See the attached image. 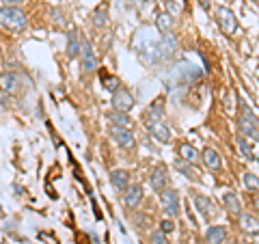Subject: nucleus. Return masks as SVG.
Listing matches in <instances>:
<instances>
[{
    "instance_id": "nucleus-25",
    "label": "nucleus",
    "mask_w": 259,
    "mask_h": 244,
    "mask_svg": "<svg viewBox=\"0 0 259 244\" xmlns=\"http://www.w3.org/2000/svg\"><path fill=\"white\" fill-rule=\"evenodd\" d=\"M244 186L253 192V194H259V177L253 175V173H244Z\"/></svg>"
},
{
    "instance_id": "nucleus-34",
    "label": "nucleus",
    "mask_w": 259,
    "mask_h": 244,
    "mask_svg": "<svg viewBox=\"0 0 259 244\" xmlns=\"http://www.w3.org/2000/svg\"><path fill=\"white\" fill-rule=\"evenodd\" d=\"M0 218H5V210H3V206H0Z\"/></svg>"
},
{
    "instance_id": "nucleus-7",
    "label": "nucleus",
    "mask_w": 259,
    "mask_h": 244,
    "mask_svg": "<svg viewBox=\"0 0 259 244\" xmlns=\"http://www.w3.org/2000/svg\"><path fill=\"white\" fill-rule=\"evenodd\" d=\"M149 130V134L156 138L160 143H171V128L166 126L164 119H158V121H149V124H145Z\"/></svg>"
},
{
    "instance_id": "nucleus-13",
    "label": "nucleus",
    "mask_w": 259,
    "mask_h": 244,
    "mask_svg": "<svg viewBox=\"0 0 259 244\" xmlns=\"http://www.w3.org/2000/svg\"><path fill=\"white\" fill-rule=\"evenodd\" d=\"M80 65H82L84 71H95L97 69V54L93 52V48L89 42L84 44V50H82V54H80Z\"/></svg>"
},
{
    "instance_id": "nucleus-18",
    "label": "nucleus",
    "mask_w": 259,
    "mask_h": 244,
    "mask_svg": "<svg viewBox=\"0 0 259 244\" xmlns=\"http://www.w3.org/2000/svg\"><path fill=\"white\" fill-rule=\"evenodd\" d=\"M110 184L115 186L117 190H125L130 186V173H127V171H123V169H115L110 173Z\"/></svg>"
},
{
    "instance_id": "nucleus-11",
    "label": "nucleus",
    "mask_w": 259,
    "mask_h": 244,
    "mask_svg": "<svg viewBox=\"0 0 259 244\" xmlns=\"http://www.w3.org/2000/svg\"><path fill=\"white\" fill-rule=\"evenodd\" d=\"M192 203H194V208L201 212V216H205V218H212L214 216V203L209 201L205 194L192 192Z\"/></svg>"
},
{
    "instance_id": "nucleus-10",
    "label": "nucleus",
    "mask_w": 259,
    "mask_h": 244,
    "mask_svg": "<svg viewBox=\"0 0 259 244\" xmlns=\"http://www.w3.org/2000/svg\"><path fill=\"white\" fill-rule=\"evenodd\" d=\"M201 162L209 169V171H221L223 169V158L214 147H205L201 151Z\"/></svg>"
},
{
    "instance_id": "nucleus-23",
    "label": "nucleus",
    "mask_w": 259,
    "mask_h": 244,
    "mask_svg": "<svg viewBox=\"0 0 259 244\" xmlns=\"http://www.w3.org/2000/svg\"><path fill=\"white\" fill-rule=\"evenodd\" d=\"M156 24H158V30L162 32V35H168V32L173 30V26H175V20H173L171 13H160Z\"/></svg>"
},
{
    "instance_id": "nucleus-28",
    "label": "nucleus",
    "mask_w": 259,
    "mask_h": 244,
    "mask_svg": "<svg viewBox=\"0 0 259 244\" xmlns=\"http://www.w3.org/2000/svg\"><path fill=\"white\" fill-rule=\"evenodd\" d=\"M151 244H168L166 238H164V233L162 231H153L151 233Z\"/></svg>"
},
{
    "instance_id": "nucleus-32",
    "label": "nucleus",
    "mask_w": 259,
    "mask_h": 244,
    "mask_svg": "<svg viewBox=\"0 0 259 244\" xmlns=\"http://www.w3.org/2000/svg\"><path fill=\"white\" fill-rule=\"evenodd\" d=\"M199 5L203 7L205 11H209V7H212V0H199Z\"/></svg>"
},
{
    "instance_id": "nucleus-15",
    "label": "nucleus",
    "mask_w": 259,
    "mask_h": 244,
    "mask_svg": "<svg viewBox=\"0 0 259 244\" xmlns=\"http://www.w3.org/2000/svg\"><path fill=\"white\" fill-rule=\"evenodd\" d=\"M84 39L78 35V32L74 30V32H69V42H67V54L71 56V59H76V56H80L82 54V50H84Z\"/></svg>"
},
{
    "instance_id": "nucleus-27",
    "label": "nucleus",
    "mask_w": 259,
    "mask_h": 244,
    "mask_svg": "<svg viewBox=\"0 0 259 244\" xmlns=\"http://www.w3.org/2000/svg\"><path fill=\"white\" fill-rule=\"evenodd\" d=\"M238 147H240V151L244 153L246 158H253V147H250V143H248V138L246 136H238Z\"/></svg>"
},
{
    "instance_id": "nucleus-22",
    "label": "nucleus",
    "mask_w": 259,
    "mask_h": 244,
    "mask_svg": "<svg viewBox=\"0 0 259 244\" xmlns=\"http://www.w3.org/2000/svg\"><path fill=\"white\" fill-rule=\"evenodd\" d=\"M108 119L112 121L115 128H130V124H132V119H130L127 112H119V110H110Z\"/></svg>"
},
{
    "instance_id": "nucleus-14",
    "label": "nucleus",
    "mask_w": 259,
    "mask_h": 244,
    "mask_svg": "<svg viewBox=\"0 0 259 244\" xmlns=\"http://www.w3.org/2000/svg\"><path fill=\"white\" fill-rule=\"evenodd\" d=\"M223 206H225V210L229 212L231 216H240L242 214V203H240V197L236 192H225L223 194Z\"/></svg>"
},
{
    "instance_id": "nucleus-3",
    "label": "nucleus",
    "mask_w": 259,
    "mask_h": 244,
    "mask_svg": "<svg viewBox=\"0 0 259 244\" xmlns=\"http://www.w3.org/2000/svg\"><path fill=\"white\" fill-rule=\"evenodd\" d=\"M216 20H218V26L225 35H233V32L238 30V18L236 13L231 9H227V7H216Z\"/></svg>"
},
{
    "instance_id": "nucleus-8",
    "label": "nucleus",
    "mask_w": 259,
    "mask_h": 244,
    "mask_svg": "<svg viewBox=\"0 0 259 244\" xmlns=\"http://www.w3.org/2000/svg\"><path fill=\"white\" fill-rule=\"evenodd\" d=\"M141 199H143V186L141 184H130L127 188L123 190V206L127 210H132V208L139 206Z\"/></svg>"
},
{
    "instance_id": "nucleus-1",
    "label": "nucleus",
    "mask_w": 259,
    "mask_h": 244,
    "mask_svg": "<svg viewBox=\"0 0 259 244\" xmlns=\"http://www.w3.org/2000/svg\"><path fill=\"white\" fill-rule=\"evenodd\" d=\"M238 130L242 136L250 138V141H257L259 138V119L253 115L244 102H240V117H238Z\"/></svg>"
},
{
    "instance_id": "nucleus-26",
    "label": "nucleus",
    "mask_w": 259,
    "mask_h": 244,
    "mask_svg": "<svg viewBox=\"0 0 259 244\" xmlns=\"http://www.w3.org/2000/svg\"><path fill=\"white\" fill-rule=\"evenodd\" d=\"M102 83H104V89H106V91H110V93H115L117 89H121L119 78H115V76H104Z\"/></svg>"
},
{
    "instance_id": "nucleus-6",
    "label": "nucleus",
    "mask_w": 259,
    "mask_h": 244,
    "mask_svg": "<svg viewBox=\"0 0 259 244\" xmlns=\"http://www.w3.org/2000/svg\"><path fill=\"white\" fill-rule=\"evenodd\" d=\"M110 136L115 138V143L119 145L121 149H134L136 147V138L134 134L130 132V128H115V126H110Z\"/></svg>"
},
{
    "instance_id": "nucleus-9",
    "label": "nucleus",
    "mask_w": 259,
    "mask_h": 244,
    "mask_svg": "<svg viewBox=\"0 0 259 244\" xmlns=\"http://www.w3.org/2000/svg\"><path fill=\"white\" fill-rule=\"evenodd\" d=\"M149 182H151V188H153V190L164 192V190H166V184H168V171H166V167L160 165V167L153 169Z\"/></svg>"
},
{
    "instance_id": "nucleus-33",
    "label": "nucleus",
    "mask_w": 259,
    "mask_h": 244,
    "mask_svg": "<svg viewBox=\"0 0 259 244\" xmlns=\"http://www.w3.org/2000/svg\"><path fill=\"white\" fill-rule=\"evenodd\" d=\"M253 203H255V210H259V194H255V199H253Z\"/></svg>"
},
{
    "instance_id": "nucleus-19",
    "label": "nucleus",
    "mask_w": 259,
    "mask_h": 244,
    "mask_svg": "<svg viewBox=\"0 0 259 244\" xmlns=\"http://www.w3.org/2000/svg\"><path fill=\"white\" fill-rule=\"evenodd\" d=\"M91 20H93V26L95 28H104L108 24V5L104 3V5H100L97 9L93 11V15H91Z\"/></svg>"
},
{
    "instance_id": "nucleus-29",
    "label": "nucleus",
    "mask_w": 259,
    "mask_h": 244,
    "mask_svg": "<svg viewBox=\"0 0 259 244\" xmlns=\"http://www.w3.org/2000/svg\"><path fill=\"white\" fill-rule=\"evenodd\" d=\"M173 229H175V225H173L171 218H166V221L160 223V231H162V233H168V231H173Z\"/></svg>"
},
{
    "instance_id": "nucleus-31",
    "label": "nucleus",
    "mask_w": 259,
    "mask_h": 244,
    "mask_svg": "<svg viewBox=\"0 0 259 244\" xmlns=\"http://www.w3.org/2000/svg\"><path fill=\"white\" fill-rule=\"evenodd\" d=\"M3 3H5V7H15V5L24 3V0H3Z\"/></svg>"
},
{
    "instance_id": "nucleus-16",
    "label": "nucleus",
    "mask_w": 259,
    "mask_h": 244,
    "mask_svg": "<svg viewBox=\"0 0 259 244\" xmlns=\"http://www.w3.org/2000/svg\"><path fill=\"white\" fill-rule=\"evenodd\" d=\"M227 240V227L214 225L205 231V244H223Z\"/></svg>"
},
{
    "instance_id": "nucleus-12",
    "label": "nucleus",
    "mask_w": 259,
    "mask_h": 244,
    "mask_svg": "<svg viewBox=\"0 0 259 244\" xmlns=\"http://www.w3.org/2000/svg\"><path fill=\"white\" fill-rule=\"evenodd\" d=\"M0 89L7 93H15L20 89V74L18 71H3L0 74Z\"/></svg>"
},
{
    "instance_id": "nucleus-17",
    "label": "nucleus",
    "mask_w": 259,
    "mask_h": 244,
    "mask_svg": "<svg viewBox=\"0 0 259 244\" xmlns=\"http://www.w3.org/2000/svg\"><path fill=\"white\" fill-rule=\"evenodd\" d=\"M177 153H180V158L186 160V162H190V165H197V162L201 160V153L197 147H192L190 143H182L180 145V149H177Z\"/></svg>"
},
{
    "instance_id": "nucleus-30",
    "label": "nucleus",
    "mask_w": 259,
    "mask_h": 244,
    "mask_svg": "<svg viewBox=\"0 0 259 244\" xmlns=\"http://www.w3.org/2000/svg\"><path fill=\"white\" fill-rule=\"evenodd\" d=\"M52 15L56 18L54 22H59V24H63V22H65V20H63V13H59V9H54V11H52Z\"/></svg>"
},
{
    "instance_id": "nucleus-20",
    "label": "nucleus",
    "mask_w": 259,
    "mask_h": 244,
    "mask_svg": "<svg viewBox=\"0 0 259 244\" xmlns=\"http://www.w3.org/2000/svg\"><path fill=\"white\" fill-rule=\"evenodd\" d=\"M143 119H145V124H149V121H158V119H164V108H162V102L160 100L153 102L151 106L145 110Z\"/></svg>"
},
{
    "instance_id": "nucleus-4",
    "label": "nucleus",
    "mask_w": 259,
    "mask_h": 244,
    "mask_svg": "<svg viewBox=\"0 0 259 244\" xmlns=\"http://www.w3.org/2000/svg\"><path fill=\"white\" fill-rule=\"evenodd\" d=\"M134 108V95L127 91V89H117L115 93H112V110H119V112H127Z\"/></svg>"
},
{
    "instance_id": "nucleus-21",
    "label": "nucleus",
    "mask_w": 259,
    "mask_h": 244,
    "mask_svg": "<svg viewBox=\"0 0 259 244\" xmlns=\"http://www.w3.org/2000/svg\"><path fill=\"white\" fill-rule=\"evenodd\" d=\"M240 227L246 233H259V218H255L253 214H240Z\"/></svg>"
},
{
    "instance_id": "nucleus-5",
    "label": "nucleus",
    "mask_w": 259,
    "mask_h": 244,
    "mask_svg": "<svg viewBox=\"0 0 259 244\" xmlns=\"http://www.w3.org/2000/svg\"><path fill=\"white\" fill-rule=\"evenodd\" d=\"M160 203H162V208H164L168 218H175L177 214H180V194H177V190L166 188L160 194Z\"/></svg>"
},
{
    "instance_id": "nucleus-24",
    "label": "nucleus",
    "mask_w": 259,
    "mask_h": 244,
    "mask_svg": "<svg viewBox=\"0 0 259 244\" xmlns=\"http://www.w3.org/2000/svg\"><path fill=\"white\" fill-rule=\"evenodd\" d=\"M175 169L180 171L182 175H186L188 180H197V173H194V165H190V162H186V160H175Z\"/></svg>"
},
{
    "instance_id": "nucleus-2",
    "label": "nucleus",
    "mask_w": 259,
    "mask_h": 244,
    "mask_svg": "<svg viewBox=\"0 0 259 244\" xmlns=\"http://www.w3.org/2000/svg\"><path fill=\"white\" fill-rule=\"evenodd\" d=\"M28 24L26 13L18 7H0V26L9 30H24Z\"/></svg>"
}]
</instances>
